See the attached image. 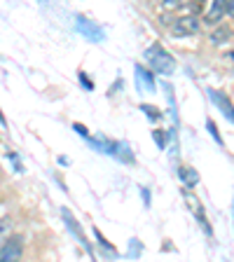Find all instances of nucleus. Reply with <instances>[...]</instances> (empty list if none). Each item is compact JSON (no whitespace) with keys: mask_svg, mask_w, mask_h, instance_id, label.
I'll return each mask as SVG.
<instances>
[{"mask_svg":"<svg viewBox=\"0 0 234 262\" xmlns=\"http://www.w3.org/2000/svg\"><path fill=\"white\" fill-rule=\"evenodd\" d=\"M24 257V239L22 236H10L0 246V260L3 262H16Z\"/></svg>","mask_w":234,"mask_h":262,"instance_id":"nucleus-1","label":"nucleus"},{"mask_svg":"<svg viewBox=\"0 0 234 262\" xmlns=\"http://www.w3.org/2000/svg\"><path fill=\"white\" fill-rule=\"evenodd\" d=\"M199 28H202V24H199V19L192 14L187 16H178L174 21V26H171V33H174L176 38H185V35H195V33H199Z\"/></svg>","mask_w":234,"mask_h":262,"instance_id":"nucleus-2","label":"nucleus"},{"mask_svg":"<svg viewBox=\"0 0 234 262\" xmlns=\"http://www.w3.org/2000/svg\"><path fill=\"white\" fill-rule=\"evenodd\" d=\"M227 5H229V0H213L208 12H206V16H204V21H206L208 26H216V24L227 14Z\"/></svg>","mask_w":234,"mask_h":262,"instance_id":"nucleus-3","label":"nucleus"},{"mask_svg":"<svg viewBox=\"0 0 234 262\" xmlns=\"http://www.w3.org/2000/svg\"><path fill=\"white\" fill-rule=\"evenodd\" d=\"M157 52L159 54H153V52H147V56H153V68L159 73H171L174 71V59L169 54H164L162 47L157 45Z\"/></svg>","mask_w":234,"mask_h":262,"instance_id":"nucleus-4","label":"nucleus"},{"mask_svg":"<svg viewBox=\"0 0 234 262\" xmlns=\"http://www.w3.org/2000/svg\"><path fill=\"white\" fill-rule=\"evenodd\" d=\"M178 176H180V180H183V183H185L187 187H195L197 183H199V173H197L195 169H192V166H180L178 169Z\"/></svg>","mask_w":234,"mask_h":262,"instance_id":"nucleus-5","label":"nucleus"},{"mask_svg":"<svg viewBox=\"0 0 234 262\" xmlns=\"http://www.w3.org/2000/svg\"><path fill=\"white\" fill-rule=\"evenodd\" d=\"M63 218H66V223H68V227L73 229V234H77V239H80V244L84 246V248H89V241H87V236H84V232L80 229V225H77V220L73 218L68 211H63Z\"/></svg>","mask_w":234,"mask_h":262,"instance_id":"nucleus-6","label":"nucleus"},{"mask_svg":"<svg viewBox=\"0 0 234 262\" xmlns=\"http://www.w3.org/2000/svg\"><path fill=\"white\" fill-rule=\"evenodd\" d=\"M187 206L192 208V213H195L197 218H199V223H202V227L208 232V220L204 218V211H202V204H199V199H197V196H192V194H187Z\"/></svg>","mask_w":234,"mask_h":262,"instance_id":"nucleus-7","label":"nucleus"},{"mask_svg":"<svg viewBox=\"0 0 234 262\" xmlns=\"http://www.w3.org/2000/svg\"><path fill=\"white\" fill-rule=\"evenodd\" d=\"M229 38H232V28L229 26H218L211 33V42L213 45H223V42H227Z\"/></svg>","mask_w":234,"mask_h":262,"instance_id":"nucleus-8","label":"nucleus"},{"mask_svg":"<svg viewBox=\"0 0 234 262\" xmlns=\"http://www.w3.org/2000/svg\"><path fill=\"white\" fill-rule=\"evenodd\" d=\"M213 98H216V101H218V103L223 105V113H227L229 117H232V120H234V108H232V105H229V101H227V98H223V96H220V94H213Z\"/></svg>","mask_w":234,"mask_h":262,"instance_id":"nucleus-9","label":"nucleus"},{"mask_svg":"<svg viewBox=\"0 0 234 262\" xmlns=\"http://www.w3.org/2000/svg\"><path fill=\"white\" fill-rule=\"evenodd\" d=\"M164 7H169V10H176V7H180V0H162Z\"/></svg>","mask_w":234,"mask_h":262,"instance_id":"nucleus-10","label":"nucleus"},{"mask_svg":"<svg viewBox=\"0 0 234 262\" xmlns=\"http://www.w3.org/2000/svg\"><path fill=\"white\" fill-rule=\"evenodd\" d=\"M208 129H211V134H213V138H216V141L220 143V136H218V129H216V124H213L211 120H208Z\"/></svg>","mask_w":234,"mask_h":262,"instance_id":"nucleus-11","label":"nucleus"},{"mask_svg":"<svg viewBox=\"0 0 234 262\" xmlns=\"http://www.w3.org/2000/svg\"><path fill=\"white\" fill-rule=\"evenodd\" d=\"M227 14L234 19V0H229V5H227Z\"/></svg>","mask_w":234,"mask_h":262,"instance_id":"nucleus-12","label":"nucleus"}]
</instances>
